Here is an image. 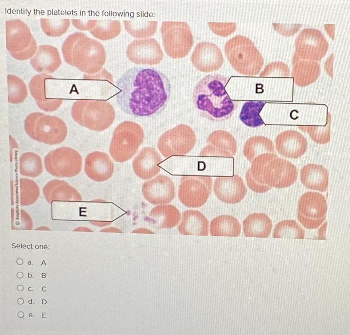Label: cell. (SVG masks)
Instances as JSON below:
<instances>
[{"instance_id":"obj_1","label":"cell","mask_w":350,"mask_h":335,"mask_svg":"<svg viewBox=\"0 0 350 335\" xmlns=\"http://www.w3.org/2000/svg\"><path fill=\"white\" fill-rule=\"evenodd\" d=\"M116 85L120 90L116 95L119 106L127 114L137 117L160 114L172 93L168 78L155 68H132L121 76Z\"/></svg>"},{"instance_id":"obj_2","label":"cell","mask_w":350,"mask_h":335,"mask_svg":"<svg viewBox=\"0 0 350 335\" xmlns=\"http://www.w3.org/2000/svg\"><path fill=\"white\" fill-rule=\"evenodd\" d=\"M230 78L220 74H210L202 79L193 92V102L200 116L214 121L230 119L238 102L232 100L226 87Z\"/></svg>"},{"instance_id":"obj_3","label":"cell","mask_w":350,"mask_h":335,"mask_svg":"<svg viewBox=\"0 0 350 335\" xmlns=\"http://www.w3.org/2000/svg\"><path fill=\"white\" fill-rule=\"evenodd\" d=\"M65 61L86 74H96L102 69L106 59L103 45L81 32L70 35L62 45Z\"/></svg>"},{"instance_id":"obj_4","label":"cell","mask_w":350,"mask_h":335,"mask_svg":"<svg viewBox=\"0 0 350 335\" xmlns=\"http://www.w3.org/2000/svg\"><path fill=\"white\" fill-rule=\"evenodd\" d=\"M253 168L257 178L272 188L290 187L298 177L296 167L291 162L278 157L276 153L260 155L254 160Z\"/></svg>"},{"instance_id":"obj_5","label":"cell","mask_w":350,"mask_h":335,"mask_svg":"<svg viewBox=\"0 0 350 335\" xmlns=\"http://www.w3.org/2000/svg\"><path fill=\"white\" fill-rule=\"evenodd\" d=\"M224 52L232 66L242 75H256L263 67L262 54L252 41L245 36L238 35L228 40Z\"/></svg>"},{"instance_id":"obj_6","label":"cell","mask_w":350,"mask_h":335,"mask_svg":"<svg viewBox=\"0 0 350 335\" xmlns=\"http://www.w3.org/2000/svg\"><path fill=\"white\" fill-rule=\"evenodd\" d=\"M71 114L76 123L96 131L108 129L116 118L114 107L104 100H77L72 106Z\"/></svg>"},{"instance_id":"obj_7","label":"cell","mask_w":350,"mask_h":335,"mask_svg":"<svg viewBox=\"0 0 350 335\" xmlns=\"http://www.w3.org/2000/svg\"><path fill=\"white\" fill-rule=\"evenodd\" d=\"M24 129L34 140L50 145L62 142L68 135V127L63 120L38 112L26 117Z\"/></svg>"},{"instance_id":"obj_8","label":"cell","mask_w":350,"mask_h":335,"mask_svg":"<svg viewBox=\"0 0 350 335\" xmlns=\"http://www.w3.org/2000/svg\"><path fill=\"white\" fill-rule=\"evenodd\" d=\"M144 139V131L136 122L124 121L115 128L110 146L114 160L122 162L130 159L138 151Z\"/></svg>"},{"instance_id":"obj_9","label":"cell","mask_w":350,"mask_h":335,"mask_svg":"<svg viewBox=\"0 0 350 335\" xmlns=\"http://www.w3.org/2000/svg\"><path fill=\"white\" fill-rule=\"evenodd\" d=\"M161 33L166 53L173 59L186 57L194 44L192 30L186 22L164 21Z\"/></svg>"},{"instance_id":"obj_10","label":"cell","mask_w":350,"mask_h":335,"mask_svg":"<svg viewBox=\"0 0 350 335\" xmlns=\"http://www.w3.org/2000/svg\"><path fill=\"white\" fill-rule=\"evenodd\" d=\"M6 48L16 60L32 58L38 50L37 44L28 26L18 19L6 22Z\"/></svg>"},{"instance_id":"obj_11","label":"cell","mask_w":350,"mask_h":335,"mask_svg":"<svg viewBox=\"0 0 350 335\" xmlns=\"http://www.w3.org/2000/svg\"><path fill=\"white\" fill-rule=\"evenodd\" d=\"M44 167L52 175L61 178L73 177L82 169V158L75 149L68 147L50 151L45 157Z\"/></svg>"},{"instance_id":"obj_12","label":"cell","mask_w":350,"mask_h":335,"mask_svg":"<svg viewBox=\"0 0 350 335\" xmlns=\"http://www.w3.org/2000/svg\"><path fill=\"white\" fill-rule=\"evenodd\" d=\"M196 137L189 126L180 124L164 133L160 138L158 147L166 158L185 155L194 147Z\"/></svg>"},{"instance_id":"obj_13","label":"cell","mask_w":350,"mask_h":335,"mask_svg":"<svg viewBox=\"0 0 350 335\" xmlns=\"http://www.w3.org/2000/svg\"><path fill=\"white\" fill-rule=\"evenodd\" d=\"M328 211L325 196L317 192L304 193L298 201V219L306 229L318 228L325 221Z\"/></svg>"},{"instance_id":"obj_14","label":"cell","mask_w":350,"mask_h":335,"mask_svg":"<svg viewBox=\"0 0 350 335\" xmlns=\"http://www.w3.org/2000/svg\"><path fill=\"white\" fill-rule=\"evenodd\" d=\"M210 176H183L178 191L180 201L189 208H199L208 200L212 191Z\"/></svg>"},{"instance_id":"obj_15","label":"cell","mask_w":350,"mask_h":335,"mask_svg":"<svg viewBox=\"0 0 350 335\" xmlns=\"http://www.w3.org/2000/svg\"><path fill=\"white\" fill-rule=\"evenodd\" d=\"M294 55L300 59L318 61L324 57L328 43L318 30L307 28L302 30L295 41Z\"/></svg>"},{"instance_id":"obj_16","label":"cell","mask_w":350,"mask_h":335,"mask_svg":"<svg viewBox=\"0 0 350 335\" xmlns=\"http://www.w3.org/2000/svg\"><path fill=\"white\" fill-rule=\"evenodd\" d=\"M126 54L128 59L137 65H156L164 58L161 46L154 38L134 40L128 46Z\"/></svg>"},{"instance_id":"obj_17","label":"cell","mask_w":350,"mask_h":335,"mask_svg":"<svg viewBox=\"0 0 350 335\" xmlns=\"http://www.w3.org/2000/svg\"><path fill=\"white\" fill-rule=\"evenodd\" d=\"M193 65L202 72H212L220 69L224 63L220 48L210 42L198 43L190 57Z\"/></svg>"},{"instance_id":"obj_18","label":"cell","mask_w":350,"mask_h":335,"mask_svg":"<svg viewBox=\"0 0 350 335\" xmlns=\"http://www.w3.org/2000/svg\"><path fill=\"white\" fill-rule=\"evenodd\" d=\"M142 192L144 198L154 205L170 203L176 196V187L168 177L159 175L144 183Z\"/></svg>"},{"instance_id":"obj_19","label":"cell","mask_w":350,"mask_h":335,"mask_svg":"<svg viewBox=\"0 0 350 335\" xmlns=\"http://www.w3.org/2000/svg\"><path fill=\"white\" fill-rule=\"evenodd\" d=\"M214 191L219 200L234 204L244 199L248 190L243 179L234 175L232 177H217L214 182Z\"/></svg>"},{"instance_id":"obj_20","label":"cell","mask_w":350,"mask_h":335,"mask_svg":"<svg viewBox=\"0 0 350 335\" xmlns=\"http://www.w3.org/2000/svg\"><path fill=\"white\" fill-rule=\"evenodd\" d=\"M275 142L278 153L288 158H298L306 153L308 148L306 139L296 130L281 132L277 136Z\"/></svg>"},{"instance_id":"obj_21","label":"cell","mask_w":350,"mask_h":335,"mask_svg":"<svg viewBox=\"0 0 350 335\" xmlns=\"http://www.w3.org/2000/svg\"><path fill=\"white\" fill-rule=\"evenodd\" d=\"M114 170V163L106 153L93 152L85 159L84 171L87 176L96 182H104L111 178Z\"/></svg>"},{"instance_id":"obj_22","label":"cell","mask_w":350,"mask_h":335,"mask_svg":"<svg viewBox=\"0 0 350 335\" xmlns=\"http://www.w3.org/2000/svg\"><path fill=\"white\" fill-rule=\"evenodd\" d=\"M162 158L156 149L151 147L142 148L132 162L135 174L142 179H150L160 171L159 166Z\"/></svg>"},{"instance_id":"obj_23","label":"cell","mask_w":350,"mask_h":335,"mask_svg":"<svg viewBox=\"0 0 350 335\" xmlns=\"http://www.w3.org/2000/svg\"><path fill=\"white\" fill-rule=\"evenodd\" d=\"M30 62L36 71L52 73L60 67L62 61L57 48L52 45H42L38 47Z\"/></svg>"},{"instance_id":"obj_24","label":"cell","mask_w":350,"mask_h":335,"mask_svg":"<svg viewBox=\"0 0 350 335\" xmlns=\"http://www.w3.org/2000/svg\"><path fill=\"white\" fill-rule=\"evenodd\" d=\"M53 78L46 73L34 76L29 83L30 91L38 107L45 111L53 112L58 110L62 103L59 99H48L46 97V81Z\"/></svg>"},{"instance_id":"obj_25","label":"cell","mask_w":350,"mask_h":335,"mask_svg":"<svg viewBox=\"0 0 350 335\" xmlns=\"http://www.w3.org/2000/svg\"><path fill=\"white\" fill-rule=\"evenodd\" d=\"M300 180L308 189L326 192L328 188L329 174L326 168L314 163L305 165L300 170Z\"/></svg>"},{"instance_id":"obj_26","label":"cell","mask_w":350,"mask_h":335,"mask_svg":"<svg viewBox=\"0 0 350 335\" xmlns=\"http://www.w3.org/2000/svg\"><path fill=\"white\" fill-rule=\"evenodd\" d=\"M292 75L296 84L306 87L316 82L320 74V65L317 61L304 60L294 55Z\"/></svg>"},{"instance_id":"obj_27","label":"cell","mask_w":350,"mask_h":335,"mask_svg":"<svg viewBox=\"0 0 350 335\" xmlns=\"http://www.w3.org/2000/svg\"><path fill=\"white\" fill-rule=\"evenodd\" d=\"M43 193L50 203L53 201L78 202L82 199L81 195L74 187L68 182L58 179L49 181L44 187Z\"/></svg>"},{"instance_id":"obj_28","label":"cell","mask_w":350,"mask_h":335,"mask_svg":"<svg viewBox=\"0 0 350 335\" xmlns=\"http://www.w3.org/2000/svg\"><path fill=\"white\" fill-rule=\"evenodd\" d=\"M178 228L183 235L208 236L209 222L200 211L188 210L182 213V221Z\"/></svg>"},{"instance_id":"obj_29","label":"cell","mask_w":350,"mask_h":335,"mask_svg":"<svg viewBox=\"0 0 350 335\" xmlns=\"http://www.w3.org/2000/svg\"><path fill=\"white\" fill-rule=\"evenodd\" d=\"M242 225L246 237L268 238L271 234L272 221L264 213H254L244 220Z\"/></svg>"},{"instance_id":"obj_30","label":"cell","mask_w":350,"mask_h":335,"mask_svg":"<svg viewBox=\"0 0 350 335\" xmlns=\"http://www.w3.org/2000/svg\"><path fill=\"white\" fill-rule=\"evenodd\" d=\"M148 218L157 228L169 229L178 224L181 214L174 205L162 204L154 207L150 211Z\"/></svg>"},{"instance_id":"obj_31","label":"cell","mask_w":350,"mask_h":335,"mask_svg":"<svg viewBox=\"0 0 350 335\" xmlns=\"http://www.w3.org/2000/svg\"><path fill=\"white\" fill-rule=\"evenodd\" d=\"M240 233L241 225L233 216L220 215L211 221L210 234L212 236L238 237Z\"/></svg>"},{"instance_id":"obj_32","label":"cell","mask_w":350,"mask_h":335,"mask_svg":"<svg viewBox=\"0 0 350 335\" xmlns=\"http://www.w3.org/2000/svg\"><path fill=\"white\" fill-rule=\"evenodd\" d=\"M237 151L235 138L232 135L227 140H212L208 138L207 145L200 153L202 156L232 157Z\"/></svg>"},{"instance_id":"obj_33","label":"cell","mask_w":350,"mask_h":335,"mask_svg":"<svg viewBox=\"0 0 350 335\" xmlns=\"http://www.w3.org/2000/svg\"><path fill=\"white\" fill-rule=\"evenodd\" d=\"M243 153L246 158L252 161L256 156L264 153H276L272 141L264 136H255L246 142Z\"/></svg>"},{"instance_id":"obj_34","label":"cell","mask_w":350,"mask_h":335,"mask_svg":"<svg viewBox=\"0 0 350 335\" xmlns=\"http://www.w3.org/2000/svg\"><path fill=\"white\" fill-rule=\"evenodd\" d=\"M266 104L262 101H250L243 105L240 114L241 121L246 126L256 128L264 122L260 115V113Z\"/></svg>"},{"instance_id":"obj_35","label":"cell","mask_w":350,"mask_h":335,"mask_svg":"<svg viewBox=\"0 0 350 335\" xmlns=\"http://www.w3.org/2000/svg\"><path fill=\"white\" fill-rule=\"evenodd\" d=\"M126 31L135 38H146L156 31L158 22L147 19H136L124 21Z\"/></svg>"},{"instance_id":"obj_36","label":"cell","mask_w":350,"mask_h":335,"mask_svg":"<svg viewBox=\"0 0 350 335\" xmlns=\"http://www.w3.org/2000/svg\"><path fill=\"white\" fill-rule=\"evenodd\" d=\"M44 167L41 157L32 152L21 155L20 158V172L21 175L31 178L39 176Z\"/></svg>"},{"instance_id":"obj_37","label":"cell","mask_w":350,"mask_h":335,"mask_svg":"<svg viewBox=\"0 0 350 335\" xmlns=\"http://www.w3.org/2000/svg\"><path fill=\"white\" fill-rule=\"evenodd\" d=\"M121 23L119 20H97L90 33L101 40H109L117 37L121 32Z\"/></svg>"},{"instance_id":"obj_38","label":"cell","mask_w":350,"mask_h":335,"mask_svg":"<svg viewBox=\"0 0 350 335\" xmlns=\"http://www.w3.org/2000/svg\"><path fill=\"white\" fill-rule=\"evenodd\" d=\"M272 237L275 238L304 239L305 231L296 221L284 220L276 224Z\"/></svg>"},{"instance_id":"obj_39","label":"cell","mask_w":350,"mask_h":335,"mask_svg":"<svg viewBox=\"0 0 350 335\" xmlns=\"http://www.w3.org/2000/svg\"><path fill=\"white\" fill-rule=\"evenodd\" d=\"M8 101L12 104H19L28 96V87L24 82L14 75L8 76Z\"/></svg>"},{"instance_id":"obj_40","label":"cell","mask_w":350,"mask_h":335,"mask_svg":"<svg viewBox=\"0 0 350 335\" xmlns=\"http://www.w3.org/2000/svg\"><path fill=\"white\" fill-rule=\"evenodd\" d=\"M20 203L22 206L34 204L40 195V189L36 183L28 178L20 180Z\"/></svg>"},{"instance_id":"obj_41","label":"cell","mask_w":350,"mask_h":335,"mask_svg":"<svg viewBox=\"0 0 350 335\" xmlns=\"http://www.w3.org/2000/svg\"><path fill=\"white\" fill-rule=\"evenodd\" d=\"M328 114L326 124L324 126L301 125L298 127L308 133L312 140L318 144H327L330 141L331 118L330 114Z\"/></svg>"},{"instance_id":"obj_42","label":"cell","mask_w":350,"mask_h":335,"mask_svg":"<svg viewBox=\"0 0 350 335\" xmlns=\"http://www.w3.org/2000/svg\"><path fill=\"white\" fill-rule=\"evenodd\" d=\"M40 25L43 31L48 36L60 37L66 33L70 25L68 19L41 18Z\"/></svg>"},{"instance_id":"obj_43","label":"cell","mask_w":350,"mask_h":335,"mask_svg":"<svg viewBox=\"0 0 350 335\" xmlns=\"http://www.w3.org/2000/svg\"><path fill=\"white\" fill-rule=\"evenodd\" d=\"M96 20V19L89 20L86 23L79 19H72V21L73 25L77 29L90 31L94 27Z\"/></svg>"},{"instance_id":"obj_44","label":"cell","mask_w":350,"mask_h":335,"mask_svg":"<svg viewBox=\"0 0 350 335\" xmlns=\"http://www.w3.org/2000/svg\"><path fill=\"white\" fill-rule=\"evenodd\" d=\"M326 223L327 222H326L318 230V239H326Z\"/></svg>"}]
</instances>
